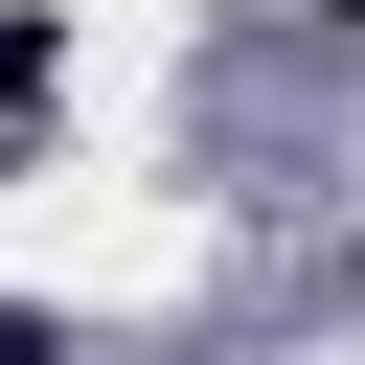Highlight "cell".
<instances>
[{
	"label": "cell",
	"instance_id": "cell-1",
	"mask_svg": "<svg viewBox=\"0 0 365 365\" xmlns=\"http://www.w3.org/2000/svg\"><path fill=\"white\" fill-rule=\"evenodd\" d=\"M342 23H365V0H342Z\"/></svg>",
	"mask_w": 365,
	"mask_h": 365
}]
</instances>
